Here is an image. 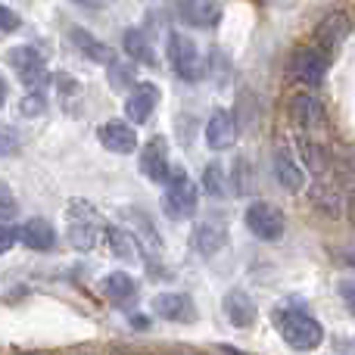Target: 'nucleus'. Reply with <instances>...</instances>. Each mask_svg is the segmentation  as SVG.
<instances>
[{"instance_id":"2f4dec72","label":"nucleus","mask_w":355,"mask_h":355,"mask_svg":"<svg viewBox=\"0 0 355 355\" xmlns=\"http://www.w3.org/2000/svg\"><path fill=\"white\" fill-rule=\"evenodd\" d=\"M16 240H19V231H16V227H12V225H3V221H0V256H3V252H10Z\"/></svg>"},{"instance_id":"e433bc0d","label":"nucleus","mask_w":355,"mask_h":355,"mask_svg":"<svg viewBox=\"0 0 355 355\" xmlns=\"http://www.w3.org/2000/svg\"><path fill=\"white\" fill-rule=\"evenodd\" d=\"M131 327H147V318H144V315H135V318H131Z\"/></svg>"},{"instance_id":"6ab92c4d","label":"nucleus","mask_w":355,"mask_h":355,"mask_svg":"<svg viewBox=\"0 0 355 355\" xmlns=\"http://www.w3.org/2000/svg\"><path fill=\"white\" fill-rule=\"evenodd\" d=\"M125 218H131V227H135V243H137V250H141V256H144V250L147 252H159L162 250L159 231H156L153 218H150L144 209H125Z\"/></svg>"},{"instance_id":"f03ea898","label":"nucleus","mask_w":355,"mask_h":355,"mask_svg":"<svg viewBox=\"0 0 355 355\" xmlns=\"http://www.w3.org/2000/svg\"><path fill=\"white\" fill-rule=\"evenodd\" d=\"M100 234H103V221H100L97 209L87 206V202H81V200L69 202V212H66L69 243H72L78 252H91L94 246L100 243Z\"/></svg>"},{"instance_id":"dca6fc26","label":"nucleus","mask_w":355,"mask_h":355,"mask_svg":"<svg viewBox=\"0 0 355 355\" xmlns=\"http://www.w3.org/2000/svg\"><path fill=\"white\" fill-rule=\"evenodd\" d=\"M290 116H293V122L300 125V128H321V125L327 122L324 103H321L312 91L293 94V100H290Z\"/></svg>"},{"instance_id":"f8f14e48","label":"nucleus","mask_w":355,"mask_h":355,"mask_svg":"<svg viewBox=\"0 0 355 355\" xmlns=\"http://www.w3.org/2000/svg\"><path fill=\"white\" fill-rule=\"evenodd\" d=\"M271 166H275V178H277V184H281L284 190L300 193V190L306 187V168L300 166V159L293 156V150H287L284 144H281V147H275Z\"/></svg>"},{"instance_id":"2eb2a0df","label":"nucleus","mask_w":355,"mask_h":355,"mask_svg":"<svg viewBox=\"0 0 355 355\" xmlns=\"http://www.w3.org/2000/svg\"><path fill=\"white\" fill-rule=\"evenodd\" d=\"M153 312L162 321H175V324H193L196 306L187 293H159L153 300Z\"/></svg>"},{"instance_id":"423d86ee","label":"nucleus","mask_w":355,"mask_h":355,"mask_svg":"<svg viewBox=\"0 0 355 355\" xmlns=\"http://www.w3.org/2000/svg\"><path fill=\"white\" fill-rule=\"evenodd\" d=\"M10 66L12 72L19 75V81H22L25 87H31V91H41V85L47 81V60H44V53L37 47H31V44H19V47L10 50Z\"/></svg>"},{"instance_id":"9d476101","label":"nucleus","mask_w":355,"mask_h":355,"mask_svg":"<svg viewBox=\"0 0 355 355\" xmlns=\"http://www.w3.org/2000/svg\"><path fill=\"white\" fill-rule=\"evenodd\" d=\"M141 168L153 184H166L168 181L172 166H168V141L162 135L150 137V141L141 147Z\"/></svg>"},{"instance_id":"393cba45","label":"nucleus","mask_w":355,"mask_h":355,"mask_svg":"<svg viewBox=\"0 0 355 355\" xmlns=\"http://www.w3.org/2000/svg\"><path fill=\"white\" fill-rule=\"evenodd\" d=\"M302 159H306V166L312 168L315 178H327V172H331V159H327V153L321 150V144L302 141Z\"/></svg>"},{"instance_id":"f3484780","label":"nucleus","mask_w":355,"mask_h":355,"mask_svg":"<svg viewBox=\"0 0 355 355\" xmlns=\"http://www.w3.org/2000/svg\"><path fill=\"white\" fill-rule=\"evenodd\" d=\"M234 141H237V125H234L231 112L227 110H215L206 122V144L209 150H231Z\"/></svg>"},{"instance_id":"a211bd4d","label":"nucleus","mask_w":355,"mask_h":355,"mask_svg":"<svg viewBox=\"0 0 355 355\" xmlns=\"http://www.w3.org/2000/svg\"><path fill=\"white\" fill-rule=\"evenodd\" d=\"M100 287H103V296L112 309H128L131 302L137 300V284L131 281V275H125V271H112V275H106Z\"/></svg>"},{"instance_id":"a878e982","label":"nucleus","mask_w":355,"mask_h":355,"mask_svg":"<svg viewBox=\"0 0 355 355\" xmlns=\"http://www.w3.org/2000/svg\"><path fill=\"white\" fill-rule=\"evenodd\" d=\"M202 187H206L212 196H218V200L225 196V190H227L225 187V168H221L218 162H209V166L202 168Z\"/></svg>"},{"instance_id":"f257e3e1","label":"nucleus","mask_w":355,"mask_h":355,"mask_svg":"<svg viewBox=\"0 0 355 355\" xmlns=\"http://www.w3.org/2000/svg\"><path fill=\"white\" fill-rule=\"evenodd\" d=\"M271 321H275V331L281 334V340L296 352H312L324 340L321 321L315 315L302 312V309H277Z\"/></svg>"},{"instance_id":"473e14b6","label":"nucleus","mask_w":355,"mask_h":355,"mask_svg":"<svg viewBox=\"0 0 355 355\" xmlns=\"http://www.w3.org/2000/svg\"><path fill=\"white\" fill-rule=\"evenodd\" d=\"M19 25H22V19H19L16 12L10 10V6L0 3V31H16Z\"/></svg>"},{"instance_id":"72a5a7b5","label":"nucleus","mask_w":355,"mask_h":355,"mask_svg":"<svg viewBox=\"0 0 355 355\" xmlns=\"http://www.w3.org/2000/svg\"><path fill=\"white\" fill-rule=\"evenodd\" d=\"M110 81L116 87H122L125 81H131V69L122 66V62H112V66H110Z\"/></svg>"},{"instance_id":"5701e85b","label":"nucleus","mask_w":355,"mask_h":355,"mask_svg":"<svg viewBox=\"0 0 355 355\" xmlns=\"http://www.w3.org/2000/svg\"><path fill=\"white\" fill-rule=\"evenodd\" d=\"M69 37H72V44L87 56V60H94V62H110V47H106V44L100 41L97 35H91L87 28H72V31H69Z\"/></svg>"},{"instance_id":"4be33fe9","label":"nucleus","mask_w":355,"mask_h":355,"mask_svg":"<svg viewBox=\"0 0 355 355\" xmlns=\"http://www.w3.org/2000/svg\"><path fill=\"white\" fill-rule=\"evenodd\" d=\"M122 47H125V53H128L131 60L144 62V66H153V62H156L153 44H150V37L144 35L141 28H128V31H125V35H122Z\"/></svg>"},{"instance_id":"4c0bfd02","label":"nucleus","mask_w":355,"mask_h":355,"mask_svg":"<svg viewBox=\"0 0 355 355\" xmlns=\"http://www.w3.org/2000/svg\"><path fill=\"white\" fill-rule=\"evenodd\" d=\"M181 355H184V352H181Z\"/></svg>"},{"instance_id":"0eeeda50","label":"nucleus","mask_w":355,"mask_h":355,"mask_svg":"<svg viewBox=\"0 0 355 355\" xmlns=\"http://www.w3.org/2000/svg\"><path fill=\"white\" fill-rule=\"evenodd\" d=\"M349 16H346L343 10H337V12H331V16H324L318 22V28H315V44L312 47L315 50H321V53L331 60L334 53L340 50V44L349 37Z\"/></svg>"},{"instance_id":"412c9836","label":"nucleus","mask_w":355,"mask_h":355,"mask_svg":"<svg viewBox=\"0 0 355 355\" xmlns=\"http://www.w3.org/2000/svg\"><path fill=\"white\" fill-rule=\"evenodd\" d=\"M178 12H181V19L187 25H193V28H212V25H218L225 10H221V3H212V0H190V3L178 6Z\"/></svg>"},{"instance_id":"ddd939ff","label":"nucleus","mask_w":355,"mask_h":355,"mask_svg":"<svg viewBox=\"0 0 355 355\" xmlns=\"http://www.w3.org/2000/svg\"><path fill=\"white\" fill-rule=\"evenodd\" d=\"M159 97H162V91L153 81H137V85L131 87L128 100H125V116L137 125L147 122V119L153 116V110L159 106Z\"/></svg>"},{"instance_id":"7c9ffc66","label":"nucleus","mask_w":355,"mask_h":355,"mask_svg":"<svg viewBox=\"0 0 355 355\" xmlns=\"http://www.w3.org/2000/svg\"><path fill=\"white\" fill-rule=\"evenodd\" d=\"M337 290H340V300H343V306L355 315V277H343V281L337 284Z\"/></svg>"},{"instance_id":"f704fd0d","label":"nucleus","mask_w":355,"mask_h":355,"mask_svg":"<svg viewBox=\"0 0 355 355\" xmlns=\"http://www.w3.org/2000/svg\"><path fill=\"white\" fill-rule=\"evenodd\" d=\"M12 153H16V137H12L6 128H0V159H3V156H12Z\"/></svg>"},{"instance_id":"cd10ccee","label":"nucleus","mask_w":355,"mask_h":355,"mask_svg":"<svg viewBox=\"0 0 355 355\" xmlns=\"http://www.w3.org/2000/svg\"><path fill=\"white\" fill-rule=\"evenodd\" d=\"M252 184V172H250V162L246 159H237L234 162V190L237 193H246Z\"/></svg>"},{"instance_id":"1a4fd4ad","label":"nucleus","mask_w":355,"mask_h":355,"mask_svg":"<svg viewBox=\"0 0 355 355\" xmlns=\"http://www.w3.org/2000/svg\"><path fill=\"white\" fill-rule=\"evenodd\" d=\"M327 66H331V60H327V56L321 53V50H315V47H302V50H296V53H293L290 72H293V78H296V81H302V85L315 87V85H321V81H324Z\"/></svg>"},{"instance_id":"7ed1b4c3","label":"nucleus","mask_w":355,"mask_h":355,"mask_svg":"<svg viewBox=\"0 0 355 355\" xmlns=\"http://www.w3.org/2000/svg\"><path fill=\"white\" fill-rule=\"evenodd\" d=\"M200 206V190H196V181L190 178L184 168H172L166 181V212L172 218H190Z\"/></svg>"},{"instance_id":"4468645a","label":"nucleus","mask_w":355,"mask_h":355,"mask_svg":"<svg viewBox=\"0 0 355 355\" xmlns=\"http://www.w3.org/2000/svg\"><path fill=\"white\" fill-rule=\"evenodd\" d=\"M221 312H225V318L231 321L234 327H240V331H246V327L256 324V315H259L252 296L240 287H231L225 293V300H221Z\"/></svg>"},{"instance_id":"c85d7f7f","label":"nucleus","mask_w":355,"mask_h":355,"mask_svg":"<svg viewBox=\"0 0 355 355\" xmlns=\"http://www.w3.org/2000/svg\"><path fill=\"white\" fill-rule=\"evenodd\" d=\"M346 212L355 225V159L346 166Z\"/></svg>"},{"instance_id":"9b49d317","label":"nucleus","mask_w":355,"mask_h":355,"mask_svg":"<svg viewBox=\"0 0 355 355\" xmlns=\"http://www.w3.org/2000/svg\"><path fill=\"white\" fill-rule=\"evenodd\" d=\"M97 141L103 144L110 153H119V156L137 153V131L131 128L128 122H122V119H110V122L100 125Z\"/></svg>"},{"instance_id":"c9c22d12","label":"nucleus","mask_w":355,"mask_h":355,"mask_svg":"<svg viewBox=\"0 0 355 355\" xmlns=\"http://www.w3.org/2000/svg\"><path fill=\"white\" fill-rule=\"evenodd\" d=\"M6 97H10V87H6V81L0 78V106L6 103Z\"/></svg>"},{"instance_id":"aec40b11","label":"nucleus","mask_w":355,"mask_h":355,"mask_svg":"<svg viewBox=\"0 0 355 355\" xmlns=\"http://www.w3.org/2000/svg\"><path fill=\"white\" fill-rule=\"evenodd\" d=\"M19 240L35 252H50L56 250V231L47 218H28L19 227Z\"/></svg>"},{"instance_id":"b1692460","label":"nucleus","mask_w":355,"mask_h":355,"mask_svg":"<svg viewBox=\"0 0 355 355\" xmlns=\"http://www.w3.org/2000/svg\"><path fill=\"white\" fill-rule=\"evenodd\" d=\"M106 237H110V250H112V256L116 259H122V262H135V259H141V250H137L135 237L125 234L122 227H110Z\"/></svg>"},{"instance_id":"39448f33","label":"nucleus","mask_w":355,"mask_h":355,"mask_svg":"<svg viewBox=\"0 0 355 355\" xmlns=\"http://www.w3.org/2000/svg\"><path fill=\"white\" fill-rule=\"evenodd\" d=\"M243 221L259 240H265V243L281 240L284 231H287V218H284V212L275 206V202H265V200L252 202V206L246 209Z\"/></svg>"},{"instance_id":"6e6552de","label":"nucleus","mask_w":355,"mask_h":355,"mask_svg":"<svg viewBox=\"0 0 355 355\" xmlns=\"http://www.w3.org/2000/svg\"><path fill=\"white\" fill-rule=\"evenodd\" d=\"M227 243V221L225 215H209L196 225V234H193V246L202 259H212L225 250Z\"/></svg>"},{"instance_id":"20e7f679","label":"nucleus","mask_w":355,"mask_h":355,"mask_svg":"<svg viewBox=\"0 0 355 355\" xmlns=\"http://www.w3.org/2000/svg\"><path fill=\"white\" fill-rule=\"evenodd\" d=\"M168 62H172V69L178 72V78H184V81L202 78L200 47H196L193 37H187L184 31H172V35H168Z\"/></svg>"},{"instance_id":"c756f323","label":"nucleus","mask_w":355,"mask_h":355,"mask_svg":"<svg viewBox=\"0 0 355 355\" xmlns=\"http://www.w3.org/2000/svg\"><path fill=\"white\" fill-rule=\"evenodd\" d=\"M44 106H47V100H44L41 91H28L22 100V112L25 116H37V112H44Z\"/></svg>"},{"instance_id":"bb28decb","label":"nucleus","mask_w":355,"mask_h":355,"mask_svg":"<svg viewBox=\"0 0 355 355\" xmlns=\"http://www.w3.org/2000/svg\"><path fill=\"white\" fill-rule=\"evenodd\" d=\"M16 212H19V200H16V193H12V187H10L6 181H0V221L16 218Z\"/></svg>"}]
</instances>
